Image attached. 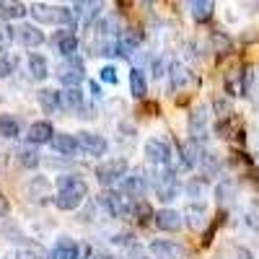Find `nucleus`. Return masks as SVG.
I'll return each instance as SVG.
<instances>
[{
    "label": "nucleus",
    "mask_w": 259,
    "mask_h": 259,
    "mask_svg": "<svg viewBox=\"0 0 259 259\" xmlns=\"http://www.w3.org/2000/svg\"><path fill=\"white\" fill-rule=\"evenodd\" d=\"M85 197H89V184H85L80 177H73V174L57 177L55 197H52L57 210H78L85 202Z\"/></svg>",
    "instance_id": "obj_1"
},
{
    "label": "nucleus",
    "mask_w": 259,
    "mask_h": 259,
    "mask_svg": "<svg viewBox=\"0 0 259 259\" xmlns=\"http://www.w3.org/2000/svg\"><path fill=\"white\" fill-rule=\"evenodd\" d=\"M101 207L112 215V218H119V221H127V218H133V202L135 200H130L127 194H122L119 189H106L101 197H99Z\"/></svg>",
    "instance_id": "obj_2"
},
{
    "label": "nucleus",
    "mask_w": 259,
    "mask_h": 259,
    "mask_svg": "<svg viewBox=\"0 0 259 259\" xmlns=\"http://www.w3.org/2000/svg\"><path fill=\"white\" fill-rule=\"evenodd\" d=\"M130 163L127 158H109V161H101L96 166V182L104 184L106 189H112L114 184H122V179L127 177Z\"/></svg>",
    "instance_id": "obj_3"
},
{
    "label": "nucleus",
    "mask_w": 259,
    "mask_h": 259,
    "mask_svg": "<svg viewBox=\"0 0 259 259\" xmlns=\"http://www.w3.org/2000/svg\"><path fill=\"white\" fill-rule=\"evenodd\" d=\"M57 80L65 85V89H80V83L85 80V68L78 57L62 60L57 68Z\"/></svg>",
    "instance_id": "obj_4"
},
{
    "label": "nucleus",
    "mask_w": 259,
    "mask_h": 259,
    "mask_svg": "<svg viewBox=\"0 0 259 259\" xmlns=\"http://www.w3.org/2000/svg\"><path fill=\"white\" fill-rule=\"evenodd\" d=\"M156 194H158V200L161 202H171V200H177L179 197V192H182V184L177 179L174 171H168V168H158V177H156Z\"/></svg>",
    "instance_id": "obj_5"
},
{
    "label": "nucleus",
    "mask_w": 259,
    "mask_h": 259,
    "mask_svg": "<svg viewBox=\"0 0 259 259\" xmlns=\"http://www.w3.org/2000/svg\"><path fill=\"white\" fill-rule=\"evenodd\" d=\"M145 156H148V161L153 163V166L166 168L168 161H171V156H174V150H171V143L168 140L150 138V140H145Z\"/></svg>",
    "instance_id": "obj_6"
},
{
    "label": "nucleus",
    "mask_w": 259,
    "mask_h": 259,
    "mask_svg": "<svg viewBox=\"0 0 259 259\" xmlns=\"http://www.w3.org/2000/svg\"><path fill=\"white\" fill-rule=\"evenodd\" d=\"M13 39L18 41V45L29 47V50H36V47H41V45L47 41L45 31H41L36 24H18V26L13 29Z\"/></svg>",
    "instance_id": "obj_7"
},
{
    "label": "nucleus",
    "mask_w": 259,
    "mask_h": 259,
    "mask_svg": "<svg viewBox=\"0 0 259 259\" xmlns=\"http://www.w3.org/2000/svg\"><path fill=\"white\" fill-rule=\"evenodd\" d=\"M119 192L127 194L130 200H143V194L148 192V174L145 171H133V174H127L119 184Z\"/></svg>",
    "instance_id": "obj_8"
},
{
    "label": "nucleus",
    "mask_w": 259,
    "mask_h": 259,
    "mask_svg": "<svg viewBox=\"0 0 259 259\" xmlns=\"http://www.w3.org/2000/svg\"><path fill=\"white\" fill-rule=\"evenodd\" d=\"M75 140H78V145H80V150L83 153H89V156H104L106 150H109V143H106V138L104 135H99V133H89V130H83V133H78L75 135Z\"/></svg>",
    "instance_id": "obj_9"
},
{
    "label": "nucleus",
    "mask_w": 259,
    "mask_h": 259,
    "mask_svg": "<svg viewBox=\"0 0 259 259\" xmlns=\"http://www.w3.org/2000/svg\"><path fill=\"white\" fill-rule=\"evenodd\" d=\"M52 45H55V52L57 55H62L65 60H70V57H75L80 41H78V34L73 29H60L52 36Z\"/></svg>",
    "instance_id": "obj_10"
},
{
    "label": "nucleus",
    "mask_w": 259,
    "mask_h": 259,
    "mask_svg": "<svg viewBox=\"0 0 259 259\" xmlns=\"http://www.w3.org/2000/svg\"><path fill=\"white\" fill-rule=\"evenodd\" d=\"M207 127H210L207 106H197V109H192V114H189V138L202 143L207 138Z\"/></svg>",
    "instance_id": "obj_11"
},
{
    "label": "nucleus",
    "mask_w": 259,
    "mask_h": 259,
    "mask_svg": "<svg viewBox=\"0 0 259 259\" xmlns=\"http://www.w3.org/2000/svg\"><path fill=\"white\" fill-rule=\"evenodd\" d=\"M179 156H182V166H184V171H189V168H200V163H202V158H205V148H202V143H197V140H187L182 148H179Z\"/></svg>",
    "instance_id": "obj_12"
},
{
    "label": "nucleus",
    "mask_w": 259,
    "mask_h": 259,
    "mask_svg": "<svg viewBox=\"0 0 259 259\" xmlns=\"http://www.w3.org/2000/svg\"><path fill=\"white\" fill-rule=\"evenodd\" d=\"M153 223H156V228H158V231L177 233V231H182V226H184V215H182L179 210L163 207V210H158V212L153 215Z\"/></svg>",
    "instance_id": "obj_13"
},
{
    "label": "nucleus",
    "mask_w": 259,
    "mask_h": 259,
    "mask_svg": "<svg viewBox=\"0 0 259 259\" xmlns=\"http://www.w3.org/2000/svg\"><path fill=\"white\" fill-rule=\"evenodd\" d=\"M60 109L65 112H73V114H80V117H89L85 114V101H83V94L80 89H62L60 91Z\"/></svg>",
    "instance_id": "obj_14"
},
{
    "label": "nucleus",
    "mask_w": 259,
    "mask_h": 259,
    "mask_svg": "<svg viewBox=\"0 0 259 259\" xmlns=\"http://www.w3.org/2000/svg\"><path fill=\"white\" fill-rule=\"evenodd\" d=\"M101 3H96V0H80V3L73 6V16H75V24H96L99 16H101Z\"/></svg>",
    "instance_id": "obj_15"
},
{
    "label": "nucleus",
    "mask_w": 259,
    "mask_h": 259,
    "mask_svg": "<svg viewBox=\"0 0 259 259\" xmlns=\"http://www.w3.org/2000/svg\"><path fill=\"white\" fill-rule=\"evenodd\" d=\"M150 251L156 254V259H187L189 256L187 246H182L177 241H166V239L153 241V244H150Z\"/></svg>",
    "instance_id": "obj_16"
},
{
    "label": "nucleus",
    "mask_w": 259,
    "mask_h": 259,
    "mask_svg": "<svg viewBox=\"0 0 259 259\" xmlns=\"http://www.w3.org/2000/svg\"><path fill=\"white\" fill-rule=\"evenodd\" d=\"M50 259H80V246L75 239L70 236H62V239L55 241L52 251H50Z\"/></svg>",
    "instance_id": "obj_17"
},
{
    "label": "nucleus",
    "mask_w": 259,
    "mask_h": 259,
    "mask_svg": "<svg viewBox=\"0 0 259 259\" xmlns=\"http://www.w3.org/2000/svg\"><path fill=\"white\" fill-rule=\"evenodd\" d=\"M52 138H55V130H52L50 122H34L26 133V143L36 145V148L45 145V143H52Z\"/></svg>",
    "instance_id": "obj_18"
},
{
    "label": "nucleus",
    "mask_w": 259,
    "mask_h": 259,
    "mask_svg": "<svg viewBox=\"0 0 259 259\" xmlns=\"http://www.w3.org/2000/svg\"><path fill=\"white\" fill-rule=\"evenodd\" d=\"M26 194H29L34 202H45L47 197H55V194H52V182L47 177H34L26 184Z\"/></svg>",
    "instance_id": "obj_19"
},
{
    "label": "nucleus",
    "mask_w": 259,
    "mask_h": 259,
    "mask_svg": "<svg viewBox=\"0 0 259 259\" xmlns=\"http://www.w3.org/2000/svg\"><path fill=\"white\" fill-rule=\"evenodd\" d=\"M168 78H171V89H174V91L187 89L189 83H194L192 70L187 68V65H182V62H171L168 65Z\"/></svg>",
    "instance_id": "obj_20"
},
{
    "label": "nucleus",
    "mask_w": 259,
    "mask_h": 259,
    "mask_svg": "<svg viewBox=\"0 0 259 259\" xmlns=\"http://www.w3.org/2000/svg\"><path fill=\"white\" fill-rule=\"evenodd\" d=\"M60 156H68V158H73V156H78V150H80V145H78V140H75V135H68V133H57L55 138H52V143H50Z\"/></svg>",
    "instance_id": "obj_21"
},
{
    "label": "nucleus",
    "mask_w": 259,
    "mask_h": 259,
    "mask_svg": "<svg viewBox=\"0 0 259 259\" xmlns=\"http://www.w3.org/2000/svg\"><path fill=\"white\" fill-rule=\"evenodd\" d=\"M26 65H29V75H31L34 80H47V78H50V62H47L45 55L31 52L29 60H26Z\"/></svg>",
    "instance_id": "obj_22"
},
{
    "label": "nucleus",
    "mask_w": 259,
    "mask_h": 259,
    "mask_svg": "<svg viewBox=\"0 0 259 259\" xmlns=\"http://www.w3.org/2000/svg\"><path fill=\"white\" fill-rule=\"evenodd\" d=\"M39 161H41V156H39V148L36 145H21L18 150H16V163L21 166V168H36L39 166Z\"/></svg>",
    "instance_id": "obj_23"
},
{
    "label": "nucleus",
    "mask_w": 259,
    "mask_h": 259,
    "mask_svg": "<svg viewBox=\"0 0 259 259\" xmlns=\"http://www.w3.org/2000/svg\"><path fill=\"white\" fill-rule=\"evenodd\" d=\"M182 215H184V223H189L194 231H200L205 226V205L202 202H187Z\"/></svg>",
    "instance_id": "obj_24"
},
{
    "label": "nucleus",
    "mask_w": 259,
    "mask_h": 259,
    "mask_svg": "<svg viewBox=\"0 0 259 259\" xmlns=\"http://www.w3.org/2000/svg\"><path fill=\"white\" fill-rule=\"evenodd\" d=\"M36 101L47 114H55L60 109V91L57 89H41V91H36Z\"/></svg>",
    "instance_id": "obj_25"
},
{
    "label": "nucleus",
    "mask_w": 259,
    "mask_h": 259,
    "mask_svg": "<svg viewBox=\"0 0 259 259\" xmlns=\"http://www.w3.org/2000/svg\"><path fill=\"white\" fill-rule=\"evenodd\" d=\"M26 13H29L26 3H18V0H3V3H0V16H3V21L24 18Z\"/></svg>",
    "instance_id": "obj_26"
},
{
    "label": "nucleus",
    "mask_w": 259,
    "mask_h": 259,
    "mask_svg": "<svg viewBox=\"0 0 259 259\" xmlns=\"http://www.w3.org/2000/svg\"><path fill=\"white\" fill-rule=\"evenodd\" d=\"M29 13L34 16L36 24H52V26H55V13H57V6L34 3V6H29Z\"/></svg>",
    "instance_id": "obj_27"
},
{
    "label": "nucleus",
    "mask_w": 259,
    "mask_h": 259,
    "mask_svg": "<svg viewBox=\"0 0 259 259\" xmlns=\"http://www.w3.org/2000/svg\"><path fill=\"white\" fill-rule=\"evenodd\" d=\"M130 94L135 99H145V94H148V80H145V73L140 68L130 70Z\"/></svg>",
    "instance_id": "obj_28"
},
{
    "label": "nucleus",
    "mask_w": 259,
    "mask_h": 259,
    "mask_svg": "<svg viewBox=\"0 0 259 259\" xmlns=\"http://www.w3.org/2000/svg\"><path fill=\"white\" fill-rule=\"evenodd\" d=\"M189 11H192V18L194 21H210L212 18V11H215V3H212V0H192Z\"/></svg>",
    "instance_id": "obj_29"
},
{
    "label": "nucleus",
    "mask_w": 259,
    "mask_h": 259,
    "mask_svg": "<svg viewBox=\"0 0 259 259\" xmlns=\"http://www.w3.org/2000/svg\"><path fill=\"white\" fill-rule=\"evenodd\" d=\"M21 122L16 114H0V138H18Z\"/></svg>",
    "instance_id": "obj_30"
},
{
    "label": "nucleus",
    "mask_w": 259,
    "mask_h": 259,
    "mask_svg": "<svg viewBox=\"0 0 259 259\" xmlns=\"http://www.w3.org/2000/svg\"><path fill=\"white\" fill-rule=\"evenodd\" d=\"M233 197H236V182H231V179L218 182V187H215V200H218V205H228V202H233Z\"/></svg>",
    "instance_id": "obj_31"
},
{
    "label": "nucleus",
    "mask_w": 259,
    "mask_h": 259,
    "mask_svg": "<svg viewBox=\"0 0 259 259\" xmlns=\"http://www.w3.org/2000/svg\"><path fill=\"white\" fill-rule=\"evenodd\" d=\"M16 68H18V57H13V55L6 52V50H0V78L13 75Z\"/></svg>",
    "instance_id": "obj_32"
},
{
    "label": "nucleus",
    "mask_w": 259,
    "mask_h": 259,
    "mask_svg": "<svg viewBox=\"0 0 259 259\" xmlns=\"http://www.w3.org/2000/svg\"><path fill=\"white\" fill-rule=\"evenodd\" d=\"M153 215H156V212L150 210V205H148L145 200H135V202H133V218H135V221L145 223L148 218H153Z\"/></svg>",
    "instance_id": "obj_33"
},
{
    "label": "nucleus",
    "mask_w": 259,
    "mask_h": 259,
    "mask_svg": "<svg viewBox=\"0 0 259 259\" xmlns=\"http://www.w3.org/2000/svg\"><path fill=\"white\" fill-rule=\"evenodd\" d=\"M244 223H246V226H249L251 231H256V233H259V202H251V205L246 207Z\"/></svg>",
    "instance_id": "obj_34"
},
{
    "label": "nucleus",
    "mask_w": 259,
    "mask_h": 259,
    "mask_svg": "<svg viewBox=\"0 0 259 259\" xmlns=\"http://www.w3.org/2000/svg\"><path fill=\"white\" fill-rule=\"evenodd\" d=\"M13 41H16V39H13V29L6 24V21H0V50L8 52V47L13 45Z\"/></svg>",
    "instance_id": "obj_35"
},
{
    "label": "nucleus",
    "mask_w": 259,
    "mask_h": 259,
    "mask_svg": "<svg viewBox=\"0 0 259 259\" xmlns=\"http://www.w3.org/2000/svg\"><path fill=\"white\" fill-rule=\"evenodd\" d=\"M99 80H101V83H109V85H114V83L119 80V75H117V68H114V65H104V68L99 70Z\"/></svg>",
    "instance_id": "obj_36"
},
{
    "label": "nucleus",
    "mask_w": 259,
    "mask_h": 259,
    "mask_svg": "<svg viewBox=\"0 0 259 259\" xmlns=\"http://www.w3.org/2000/svg\"><path fill=\"white\" fill-rule=\"evenodd\" d=\"M212 45H215V52L226 55V52L231 50V39H228L226 34H221V31H215V34H212Z\"/></svg>",
    "instance_id": "obj_37"
},
{
    "label": "nucleus",
    "mask_w": 259,
    "mask_h": 259,
    "mask_svg": "<svg viewBox=\"0 0 259 259\" xmlns=\"http://www.w3.org/2000/svg\"><path fill=\"white\" fill-rule=\"evenodd\" d=\"M202 189H205V179H192V182L187 184V194L192 197V202L202 194Z\"/></svg>",
    "instance_id": "obj_38"
},
{
    "label": "nucleus",
    "mask_w": 259,
    "mask_h": 259,
    "mask_svg": "<svg viewBox=\"0 0 259 259\" xmlns=\"http://www.w3.org/2000/svg\"><path fill=\"white\" fill-rule=\"evenodd\" d=\"M212 106H215V112H218V117H221V119L231 117V104H228L226 99H221V96H218V99L212 101Z\"/></svg>",
    "instance_id": "obj_39"
},
{
    "label": "nucleus",
    "mask_w": 259,
    "mask_h": 259,
    "mask_svg": "<svg viewBox=\"0 0 259 259\" xmlns=\"http://www.w3.org/2000/svg\"><path fill=\"white\" fill-rule=\"evenodd\" d=\"M6 259H39V251H34V249H18V251H11Z\"/></svg>",
    "instance_id": "obj_40"
},
{
    "label": "nucleus",
    "mask_w": 259,
    "mask_h": 259,
    "mask_svg": "<svg viewBox=\"0 0 259 259\" xmlns=\"http://www.w3.org/2000/svg\"><path fill=\"white\" fill-rule=\"evenodd\" d=\"M112 244H117V246H135V241H133V233H114L112 236Z\"/></svg>",
    "instance_id": "obj_41"
},
{
    "label": "nucleus",
    "mask_w": 259,
    "mask_h": 259,
    "mask_svg": "<svg viewBox=\"0 0 259 259\" xmlns=\"http://www.w3.org/2000/svg\"><path fill=\"white\" fill-rule=\"evenodd\" d=\"M153 75L156 78H161V75H168V70H166V65H163V60H153Z\"/></svg>",
    "instance_id": "obj_42"
},
{
    "label": "nucleus",
    "mask_w": 259,
    "mask_h": 259,
    "mask_svg": "<svg viewBox=\"0 0 259 259\" xmlns=\"http://www.w3.org/2000/svg\"><path fill=\"white\" fill-rule=\"evenodd\" d=\"M127 259H145V251L135 244V246H130V249H127Z\"/></svg>",
    "instance_id": "obj_43"
},
{
    "label": "nucleus",
    "mask_w": 259,
    "mask_h": 259,
    "mask_svg": "<svg viewBox=\"0 0 259 259\" xmlns=\"http://www.w3.org/2000/svg\"><path fill=\"white\" fill-rule=\"evenodd\" d=\"M8 210H11V205H8V200H6V194L0 192V215H8Z\"/></svg>",
    "instance_id": "obj_44"
},
{
    "label": "nucleus",
    "mask_w": 259,
    "mask_h": 259,
    "mask_svg": "<svg viewBox=\"0 0 259 259\" xmlns=\"http://www.w3.org/2000/svg\"><path fill=\"white\" fill-rule=\"evenodd\" d=\"M89 89H91V96H94V99H101V89H99L96 80H89Z\"/></svg>",
    "instance_id": "obj_45"
}]
</instances>
